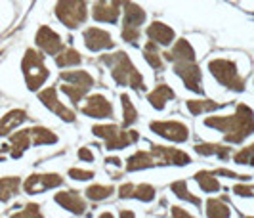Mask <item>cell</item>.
<instances>
[{
    "mask_svg": "<svg viewBox=\"0 0 254 218\" xmlns=\"http://www.w3.org/2000/svg\"><path fill=\"white\" fill-rule=\"evenodd\" d=\"M121 103H123V127L125 129H130L136 121H138V111H136V107L132 105L130 102V96L128 94H121Z\"/></svg>",
    "mask_w": 254,
    "mask_h": 218,
    "instance_id": "32",
    "label": "cell"
},
{
    "mask_svg": "<svg viewBox=\"0 0 254 218\" xmlns=\"http://www.w3.org/2000/svg\"><path fill=\"white\" fill-rule=\"evenodd\" d=\"M35 42H37L38 48L42 52H46L48 56H56L60 50H64L62 37L48 25H40V29L37 31V37H35Z\"/></svg>",
    "mask_w": 254,
    "mask_h": 218,
    "instance_id": "14",
    "label": "cell"
},
{
    "mask_svg": "<svg viewBox=\"0 0 254 218\" xmlns=\"http://www.w3.org/2000/svg\"><path fill=\"white\" fill-rule=\"evenodd\" d=\"M38 100L42 102L44 107H48L52 113H56V115L60 117L62 121H65V123H73V121H75V113L60 102L58 90L54 88V86H48V88L40 90V92H38Z\"/></svg>",
    "mask_w": 254,
    "mask_h": 218,
    "instance_id": "11",
    "label": "cell"
},
{
    "mask_svg": "<svg viewBox=\"0 0 254 218\" xmlns=\"http://www.w3.org/2000/svg\"><path fill=\"white\" fill-rule=\"evenodd\" d=\"M69 176L73 180H92L94 178V170H84V168H69Z\"/></svg>",
    "mask_w": 254,
    "mask_h": 218,
    "instance_id": "39",
    "label": "cell"
},
{
    "mask_svg": "<svg viewBox=\"0 0 254 218\" xmlns=\"http://www.w3.org/2000/svg\"><path fill=\"white\" fill-rule=\"evenodd\" d=\"M92 17L96 21H102V23H117L121 17V8H117L115 4H107L105 0L103 2L100 0L92 8Z\"/></svg>",
    "mask_w": 254,
    "mask_h": 218,
    "instance_id": "17",
    "label": "cell"
},
{
    "mask_svg": "<svg viewBox=\"0 0 254 218\" xmlns=\"http://www.w3.org/2000/svg\"><path fill=\"white\" fill-rule=\"evenodd\" d=\"M208 71L222 86H226L231 92H243L245 90V78L239 75L235 62L218 58V60L208 62Z\"/></svg>",
    "mask_w": 254,
    "mask_h": 218,
    "instance_id": "6",
    "label": "cell"
},
{
    "mask_svg": "<svg viewBox=\"0 0 254 218\" xmlns=\"http://www.w3.org/2000/svg\"><path fill=\"white\" fill-rule=\"evenodd\" d=\"M100 62L111 69V77L119 86H130L134 90L143 88V77L128 58L127 52L119 50L115 54H103L100 56Z\"/></svg>",
    "mask_w": 254,
    "mask_h": 218,
    "instance_id": "3",
    "label": "cell"
},
{
    "mask_svg": "<svg viewBox=\"0 0 254 218\" xmlns=\"http://www.w3.org/2000/svg\"><path fill=\"white\" fill-rule=\"evenodd\" d=\"M125 8V19H123V25L130 27H141L145 23V12L141 10V6H138L136 2H130L123 6Z\"/></svg>",
    "mask_w": 254,
    "mask_h": 218,
    "instance_id": "23",
    "label": "cell"
},
{
    "mask_svg": "<svg viewBox=\"0 0 254 218\" xmlns=\"http://www.w3.org/2000/svg\"><path fill=\"white\" fill-rule=\"evenodd\" d=\"M132 199H138L143 203H149L155 199V188L149 184H138L134 186V192H132Z\"/></svg>",
    "mask_w": 254,
    "mask_h": 218,
    "instance_id": "36",
    "label": "cell"
},
{
    "mask_svg": "<svg viewBox=\"0 0 254 218\" xmlns=\"http://www.w3.org/2000/svg\"><path fill=\"white\" fill-rule=\"evenodd\" d=\"M92 132H94V136L105 142V149H109V151L125 149L130 144H136L140 140V134L136 130H123L117 125H94Z\"/></svg>",
    "mask_w": 254,
    "mask_h": 218,
    "instance_id": "5",
    "label": "cell"
},
{
    "mask_svg": "<svg viewBox=\"0 0 254 218\" xmlns=\"http://www.w3.org/2000/svg\"><path fill=\"white\" fill-rule=\"evenodd\" d=\"M21 71H23V77H25L27 88L33 90V92L40 90V86L50 77V71L44 65V56L40 52L33 50V48L25 50V56L21 60Z\"/></svg>",
    "mask_w": 254,
    "mask_h": 218,
    "instance_id": "4",
    "label": "cell"
},
{
    "mask_svg": "<svg viewBox=\"0 0 254 218\" xmlns=\"http://www.w3.org/2000/svg\"><path fill=\"white\" fill-rule=\"evenodd\" d=\"M233 159H235V163H239V165H249V167H254V144H251V145H247V147L239 149L237 153L233 155Z\"/></svg>",
    "mask_w": 254,
    "mask_h": 218,
    "instance_id": "37",
    "label": "cell"
},
{
    "mask_svg": "<svg viewBox=\"0 0 254 218\" xmlns=\"http://www.w3.org/2000/svg\"><path fill=\"white\" fill-rule=\"evenodd\" d=\"M54 201L58 205L73 213V215H84L86 213V199L75 190H67V192H58L54 195Z\"/></svg>",
    "mask_w": 254,
    "mask_h": 218,
    "instance_id": "15",
    "label": "cell"
},
{
    "mask_svg": "<svg viewBox=\"0 0 254 218\" xmlns=\"http://www.w3.org/2000/svg\"><path fill=\"white\" fill-rule=\"evenodd\" d=\"M31 144H33L31 129L13 132L12 136H10V144H8V145H10V155H12L13 159H19V157L31 147Z\"/></svg>",
    "mask_w": 254,
    "mask_h": 218,
    "instance_id": "18",
    "label": "cell"
},
{
    "mask_svg": "<svg viewBox=\"0 0 254 218\" xmlns=\"http://www.w3.org/2000/svg\"><path fill=\"white\" fill-rule=\"evenodd\" d=\"M123 40H127L128 44L136 46L138 40H140V27H130V25H123V33H121Z\"/></svg>",
    "mask_w": 254,
    "mask_h": 218,
    "instance_id": "38",
    "label": "cell"
},
{
    "mask_svg": "<svg viewBox=\"0 0 254 218\" xmlns=\"http://www.w3.org/2000/svg\"><path fill=\"white\" fill-rule=\"evenodd\" d=\"M195 151L199 155H216L220 159H228L231 155V147L222 145V144H197Z\"/></svg>",
    "mask_w": 254,
    "mask_h": 218,
    "instance_id": "30",
    "label": "cell"
},
{
    "mask_svg": "<svg viewBox=\"0 0 254 218\" xmlns=\"http://www.w3.org/2000/svg\"><path fill=\"white\" fill-rule=\"evenodd\" d=\"M86 199L90 201H105V199H109L111 195L115 193V188L113 186H102V184H94V186H90L86 188Z\"/></svg>",
    "mask_w": 254,
    "mask_h": 218,
    "instance_id": "33",
    "label": "cell"
},
{
    "mask_svg": "<svg viewBox=\"0 0 254 218\" xmlns=\"http://www.w3.org/2000/svg\"><path fill=\"white\" fill-rule=\"evenodd\" d=\"M191 163V157L176 147H165V145H153L151 151H136L127 159V170L136 172L151 167H186Z\"/></svg>",
    "mask_w": 254,
    "mask_h": 218,
    "instance_id": "2",
    "label": "cell"
},
{
    "mask_svg": "<svg viewBox=\"0 0 254 218\" xmlns=\"http://www.w3.org/2000/svg\"><path fill=\"white\" fill-rule=\"evenodd\" d=\"M31 138L35 145H52L58 142V136L46 127H33L31 129Z\"/></svg>",
    "mask_w": 254,
    "mask_h": 218,
    "instance_id": "31",
    "label": "cell"
},
{
    "mask_svg": "<svg viewBox=\"0 0 254 218\" xmlns=\"http://www.w3.org/2000/svg\"><path fill=\"white\" fill-rule=\"evenodd\" d=\"M174 96H176V94H174V90L170 88L168 84L163 82V84H157V86L147 94V102L153 105V109L161 111V109H165L166 102H170Z\"/></svg>",
    "mask_w": 254,
    "mask_h": 218,
    "instance_id": "20",
    "label": "cell"
},
{
    "mask_svg": "<svg viewBox=\"0 0 254 218\" xmlns=\"http://www.w3.org/2000/svg\"><path fill=\"white\" fill-rule=\"evenodd\" d=\"M82 39H84V46L92 52H102L115 48V40L111 39V35L107 31H103V29H98V27H88L82 33Z\"/></svg>",
    "mask_w": 254,
    "mask_h": 218,
    "instance_id": "13",
    "label": "cell"
},
{
    "mask_svg": "<svg viewBox=\"0 0 254 218\" xmlns=\"http://www.w3.org/2000/svg\"><path fill=\"white\" fill-rule=\"evenodd\" d=\"M172 217H180V218H190L191 215L188 211H184L182 207H172Z\"/></svg>",
    "mask_w": 254,
    "mask_h": 218,
    "instance_id": "44",
    "label": "cell"
},
{
    "mask_svg": "<svg viewBox=\"0 0 254 218\" xmlns=\"http://www.w3.org/2000/svg\"><path fill=\"white\" fill-rule=\"evenodd\" d=\"M27 119L25 109H12L0 119V136H8L13 129H17L19 125H23Z\"/></svg>",
    "mask_w": 254,
    "mask_h": 218,
    "instance_id": "21",
    "label": "cell"
},
{
    "mask_svg": "<svg viewBox=\"0 0 254 218\" xmlns=\"http://www.w3.org/2000/svg\"><path fill=\"white\" fill-rule=\"evenodd\" d=\"M102 2H103V0H102Z\"/></svg>",
    "mask_w": 254,
    "mask_h": 218,
    "instance_id": "49",
    "label": "cell"
},
{
    "mask_svg": "<svg viewBox=\"0 0 254 218\" xmlns=\"http://www.w3.org/2000/svg\"><path fill=\"white\" fill-rule=\"evenodd\" d=\"M147 37L149 40L157 42L159 46H170L174 39H176V33L172 27H168L166 23H161V21H153L151 25L147 27Z\"/></svg>",
    "mask_w": 254,
    "mask_h": 218,
    "instance_id": "16",
    "label": "cell"
},
{
    "mask_svg": "<svg viewBox=\"0 0 254 218\" xmlns=\"http://www.w3.org/2000/svg\"><path fill=\"white\" fill-rule=\"evenodd\" d=\"M21 188V180L17 176H2L0 178V201L8 203L13 195H17Z\"/></svg>",
    "mask_w": 254,
    "mask_h": 218,
    "instance_id": "25",
    "label": "cell"
},
{
    "mask_svg": "<svg viewBox=\"0 0 254 218\" xmlns=\"http://www.w3.org/2000/svg\"><path fill=\"white\" fill-rule=\"evenodd\" d=\"M105 161H107V165H115V167L121 165V159H119V157H107Z\"/></svg>",
    "mask_w": 254,
    "mask_h": 218,
    "instance_id": "45",
    "label": "cell"
},
{
    "mask_svg": "<svg viewBox=\"0 0 254 218\" xmlns=\"http://www.w3.org/2000/svg\"><path fill=\"white\" fill-rule=\"evenodd\" d=\"M233 192L237 193L239 197H254V186L253 184H237L233 188Z\"/></svg>",
    "mask_w": 254,
    "mask_h": 218,
    "instance_id": "41",
    "label": "cell"
},
{
    "mask_svg": "<svg viewBox=\"0 0 254 218\" xmlns=\"http://www.w3.org/2000/svg\"><path fill=\"white\" fill-rule=\"evenodd\" d=\"M60 78L69 84H76V86H84V88H92L94 86V77L88 71H62Z\"/></svg>",
    "mask_w": 254,
    "mask_h": 218,
    "instance_id": "24",
    "label": "cell"
},
{
    "mask_svg": "<svg viewBox=\"0 0 254 218\" xmlns=\"http://www.w3.org/2000/svg\"><path fill=\"white\" fill-rule=\"evenodd\" d=\"M149 129L157 136H163L166 140L176 142V144H184L190 140V129L180 121H153Z\"/></svg>",
    "mask_w": 254,
    "mask_h": 218,
    "instance_id": "9",
    "label": "cell"
},
{
    "mask_svg": "<svg viewBox=\"0 0 254 218\" xmlns=\"http://www.w3.org/2000/svg\"><path fill=\"white\" fill-rule=\"evenodd\" d=\"M54 12L56 17L62 21V25L67 29H78L88 19L86 0H58Z\"/></svg>",
    "mask_w": 254,
    "mask_h": 218,
    "instance_id": "7",
    "label": "cell"
},
{
    "mask_svg": "<svg viewBox=\"0 0 254 218\" xmlns=\"http://www.w3.org/2000/svg\"><path fill=\"white\" fill-rule=\"evenodd\" d=\"M13 217L17 218H25V217H42V213H40V207L35 205V203H29V205L23 209V211H19V213H15Z\"/></svg>",
    "mask_w": 254,
    "mask_h": 218,
    "instance_id": "40",
    "label": "cell"
},
{
    "mask_svg": "<svg viewBox=\"0 0 254 218\" xmlns=\"http://www.w3.org/2000/svg\"><path fill=\"white\" fill-rule=\"evenodd\" d=\"M0 159H2V155H0Z\"/></svg>",
    "mask_w": 254,
    "mask_h": 218,
    "instance_id": "48",
    "label": "cell"
},
{
    "mask_svg": "<svg viewBox=\"0 0 254 218\" xmlns=\"http://www.w3.org/2000/svg\"><path fill=\"white\" fill-rule=\"evenodd\" d=\"M226 105H228V102H212V100H188L186 102V107L191 115H203V113L218 111Z\"/></svg>",
    "mask_w": 254,
    "mask_h": 218,
    "instance_id": "22",
    "label": "cell"
},
{
    "mask_svg": "<svg viewBox=\"0 0 254 218\" xmlns=\"http://www.w3.org/2000/svg\"><path fill=\"white\" fill-rule=\"evenodd\" d=\"M82 113L92 119H111L113 105L102 94H92L86 98V103L82 105Z\"/></svg>",
    "mask_w": 254,
    "mask_h": 218,
    "instance_id": "12",
    "label": "cell"
},
{
    "mask_svg": "<svg viewBox=\"0 0 254 218\" xmlns=\"http://www.w3.org/2000/svg\"><path fill=\"white\" fill-rule=\"evenodd\" d=\"M204 215L210 218H224V217H229L231 211H229V207L222 199H208L206 201V209H204Z\"/></svg>",
    "mask_w": 254,
    "mask_h": 218,
    "instance_id": "34",
    "label": "cell"
},
{
    "mask_svg": "<svg viewBox=\"0 0 254 218\" xmlns=\"http://www.w3.org/2000/svg\"><path fill=\"white\" fill-rule=\"evenodd\" d=\"M143 60L153 67V71H163V56L159 52V44L149 40L145 46H143Z\"/></svg>",
    "mask_w": 254,
    "mask_h": 218,
    "instance_id": "26",
    "label": "cell"
},
{
    "mask_svg": "<svg viewBox=\"0 0 254 218\" xmlns=\"http://www.w3.org/2000/svg\"><path fill=\"white\" fill-rule=\"evenodd\" d=\"M121 217H123V218H130V217H134V213H132V211H121Z\"/></svg>",
    "mask_w": 254,
    "mask_h": 218,
    "instance_id": "47",
    "label": "cell"
},
{
    "mask_svg": "<svg viewBox=\"0 0 254 218\" xmlns=\"http://www.w3.org/2000/svg\"><path fill=\"white\" fill-rule=\"evenodd\" d=\"M62 92H64L65 96H67L73 103H80L82 102V98L86 96L88 88H84V86H76V84H69V82H64V84H62Z\"/></svg>",
    "mask_w": 254,
    "mask_h": 218,
    "instance_id": "35",
    "label": "cell"
},
{
    "mask_svg": "<svg viewBox=\"0 0 254 218\" xmlns=\"http://www.w3.org/2000/svg\"><path fill=\"white\" fill-rule=\"evenodd\" d=\"M195 182H197V184L201 186V190L206 193H214L222 190L218 178H214V172H208V170H199V172L195 174Z\"/></svg>",
    "mask_w": 254,
    "mask_h": 218,
    "instance_id": "29",
    "label": "cell"
},
{
    "mask_svg": "<svg viewBox=\"0 0 254 218\" xmlns=\"http://www.w3.org/2000/svg\"><path fill=\"white\" fill-rule=\"evenodd\" d=\"M204 127L216 129L218 132L224 134V140L228 144H243L249 136L254 134V111L239 103L235 107L233 115H218V117H206Z\"/></svg>",
    "mask_w": 254,
    "mask_h": 218,
    "instance_id": "1",
    "label": "cell"
},
{
    "mask_svg": "<svg viewBox=\"0 0 254 218\" xmlns=\"http://www.w3.org/2000/svg\"><path fill=\"white\" fill-rule=\"evenodd\" d=\"M174 73L182 78L184 86L195 94H203V75L195 62H174Z\"/></svg>",
    "mask_w": 254,
    "mask_h": 218,
    "instance_id": "8",
    "label": "cell"
},
{
    "mask_svg": "<svg viewBox=\"0 0 254 218\" xmlns=\"http://www.w3.org/2000/svg\"><path fill=\"white\" fill-rule=\"evenodd\" d=\"M170 190H172V193H174L178 199H184V201H188V203H191V205H195V207H201V199L188 190V182H186V180H176V182H172V184H170Z\"/></svg>",
    "mask_w": 254,
    "mask_h": 218,
    "instance_id": "28",
    "label": "cell"
},
{
    "mask_svg": "<svg viewBox=\"0 0 254 218\" xmlns=\"http://www.w3.org/2000/svg\"><path fill=\"white\" fill-rule=\"evenodd\" d=\"M78 159L92 163V161H94V155H92V151H90L88 147H80V149H78Z\"/></svg>",
    "mask_w": 254,
    "mask_h": 218,
    "instance_id": "43",
    "label": "cell"
},
{
    "mask_svg": "<svg viewBox=\"0 0 254 218\" xmlns=\"http://www.w3.org/2000/svg\"><path fill=\"white\" fill-rule=\"evenodd\" d=\"M214 176H228V178H235V180H249L251 176L247 174H237V172H231L228 168H216L214 170Z\"/></svg>",
    "mask_w": 254,
    "mask_h": 218,
    "instance_id": "42",
    "label": "cell"
},
{
    "mask_svg": "<svg viewBox=\"0 0 254 218\" xmlns=\"http://www.w3.org/2000/svg\"><path fill=\"white\" fill-rule=\"evenodd\" d=\"M168 62H195V50H193V46L190 44V40L186 39H180L174 46H172V50L163 54Z\"/></svg>",
    "mask_w": 254,
    "mask_h": 218,
    "instance_id": "19",
    "label": "cell"
},
{
    "mask_svg": "<svg viewBox=\"0 0 254 218\" xmlns=\"http://www.w3.org/2000/svg\"><path fill=\"white\" fill-rule=\"evenodd\" d=\"M65 180L60 174H54V172H46V174H31L29 178L23 182V190L29 195H37V193L48 192L54 188H60L64 186Z\"/></svg>",
    "mask_w": 254,
    "mask_h": 218,
    "instance_id": "10",
    "label": "cell"
},
{
    "mask_svg": "<svg viewBox=\"0 0 254 218\" xmlns=\"http://www.w3.org/2000/svg\"><path fill=\"white\" fill-rule=\"evenodd\" d=\"M54 60H56V65L58 67H75V65H80L82 62V56L75 50V48H64V50H60L56 56H54Z\"/></svg>",
    "mask_w": 254,
    "mask_h": 218,
    "instance_id": "27",
    "label": "cell"
},
{
    "mask_svg": "<svg viewBox=\"0 0 254 218\" xmlns=\"http://www.w3.org/2000/svg\"><path fill=\"white\" fill-rule=\"evenodd\" d=\"M128 0H113V2H111V4H115V6H117V8H121V10H123V6H125V4H127Z\"/></svg>",
    "mask_w": 254,
    "mask_h": 218,
    "instance_id": "46",
    "label": "cell"
}]
</instances>
